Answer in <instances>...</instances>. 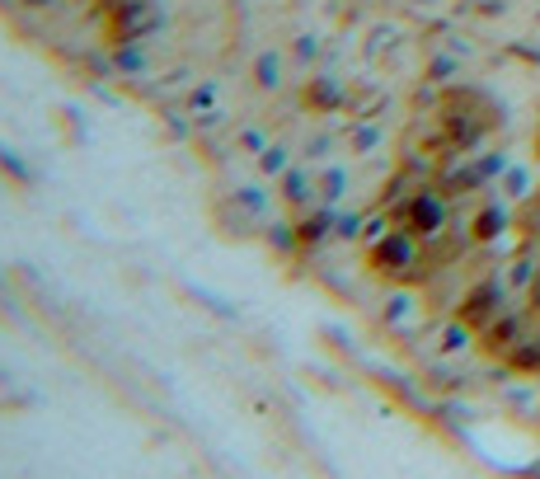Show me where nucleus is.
<instances>
[{
	"label": "nucleus",
	"mask_w": 540,
	"mask_h": 479,
	"mask_svg": "<svg viewBox=\"0 0 540 479\" xmlns=\"http://www.w3.org/2000/svg\"><path fill=\"white\" fill-rule=\"evenodd\" d=\"M503 310H508V296H503V287H498V282H479V287H470V292H465L461 306H456V320H461V325H470L475 334H484V329L494 325Z\"/></svg>",
	"instance_id": "3"
},
{
	"label": "nucleus",
	"mask_w": 540,
	"mask_h": 479,
	"mask_svg": "<svg viewBox=\"0 0 540 479\" xmlns=\"http://www.w3.org/2000/svg\"><path fill=\"white\" fill-rule=\"evenodd\" d=\"M263 170H282V151H268V155H263Z\"/></svg>",
	"instance_id": "8"
},
{
	"label": "nucleus",
	"mask_w": 540,
	"mask_h": 479,
	"mask_svg": "<svg viewBox=\"0 0 540 479\" xmlns=\"http://www.w3.org/2000/svg\"><path fill=\"white\" fill-rule=\"evenodd\" d=\"M395 217H400V226L409 235L432 240V235H442V226H447V202H442V193L423 188V193H409V198H404V207Z\"/></svg>",
	"instance_id": "2"
},
{
	"label": "nucleus",
	"mask_w": 540,
	"mask_h": 479,
	"mask_svg": "<svg viewBox=\"0 0 540 479\" xmlns=\"http://www.w3.org/2000/svg\"><path fill=\"white\" fill-rule=\"evenodd\" d=\"M367 263L381 273V278H418V235H409L404 226H395V231L376 235L367 249Z\"/></svg>",
	"instance_id": "1"
},
{
	"label": "nucleus",
	"mask_w": 540,
	"mask_h": 479,
	"mask_svg": "<svg viewBox=\"0 0 540 479\" xmlns=\"http://www.w3.org/2000/svg\"><path fill=\"white\" fill-rule=\"evenodd\" d=\"M531 306H536V310H540V278H536V282H531Z\"/></svg>",
	"instance_id": "9"
},
{
	"label": "nucleus",
	"mask_w": 540,
	"mask_h": 479,
	"mask_svg": "<svg viewBox=\"0 0 540 479\" xmlns=\"http://www.w3.org/2000/svg\"><path fill=\"white\" fill-rule=\"evenodd\" d=\"M329 231H334V217H329V212H310V217L296 221V231H292L296 240H292V245H320Z\"/></svg>",
	"instance_id": "6"
},
{
	"label": "nucleus",
	"mask_w": 540,
	"mask_h": 479,
	"mask_svg": "<svg viewBox=\"0 0 540 479\" xmlns=\"http://www.w3.org/2000/svg\"><path fill=\"white\" fill-rule=\"evenodd\" d=\"M517 343H522V315H517V310H503L494 325L479 334V348H484V353H503V357H508Z\"/></svg>",
	"instance_id": "4"
},
{
	"label": "nucleus",
	"mask_w": 540,
	"mask_h": 479,
	"mask_svg": "<svg viewBox=\"0 0 540 479\" xmlns=\"http://www.w3.org/2000/svg\"><path fill=\"white\" fill-rule=\"evenodd\" d=\"M503 231H508V212H503L498 202L479 207L475 221H470V240H475V245H494V240H498Z\"/></svg>",
	"instance_id": "5"
},
{
	"label": "nucleus",
	"mask_w": 540,
	"mask_h": 479,
	"mask_svg": "<svg viewBox=\"0 0 540 479\" xmlns=\"http://www.w3.org/2000/svg\"><path fill=\"white\" fill-rule=\"evenodd\" d=\"M508 367L540 376V339H522V343H517V348L508 353Z\"/></svg>",
	"instance_id": "7"
}]
</instances>
